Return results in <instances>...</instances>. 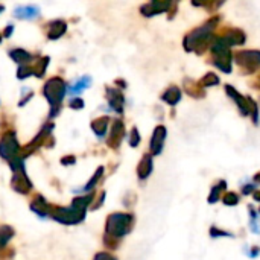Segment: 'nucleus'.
Wrapping results in <instances>:
<instances>
[{"mask_svg": "<svg viewBox=\"0 0 260 260\" xmlns=\"http://www.w3.org/2000/svg\"><path fill=\"white\" fill-rule=\"evenodd\" d=\"M134 224H136V218L133 213L128 212L111 213L105 222V238L120 242L126 235L133 232Z\"/></svg>", "mask_w": 260, "mask_h": 260, "instance_id": "nucleus-1", "label": "nucleus"}, {"mask_svg": "<svg viewBox=\"0 0 260 260\" xmlns=\"http://www.w3.org/2000/svg\"><path fill=\"white\" fill-rule=\"evenodd\" d=\"M85 215H87V212L76 210L72 206H69V207H53L50 218L55 222H59L64 225H76L85 219Z\"/></svg>", "mask_w": 260, "mask_h": 260, "instance_id": "nucleus-2", "label": "nucleus"}, {"mask_svg": "<svg viewBox=\"0 0 260 260\" xmlns=\"http://www.w3.org/2000/svg\"><path fill=\"white\" fill-rule=\"evenodd\" d=\"M66 93V88H64V84L58 79H52L46 87H44V94L47 98V101L50 102V107H52V111H50V116H56V113L59 111V107H61V101H62V96Z\"/></svg>", "mask_w": 260, "mask_h": 260, "instance_id": "nucleus-3", "label": "nucleus"}, {"mask_svg": "<svg viewBox=\"0 0 260 260\" xmlns=\"http://www.w3.org/2000/svg\"><path fill=\"white\" fill-rule=\"evenodd\" d=\"M20 149H21L20 143L12 131H8L6 134H3V137L0 139V157L3 160L11 161L12 158L18 157L21 154Z\"/></svg>", "mask_w": 260, "mask_h": 260, "instance_id": "nucleus-4", "label": "nucleus"}, {"mask_svg": "<svg viewBox=\"0 0 260 260\" xmlns=\"http://www.w3.org/2000/svg\"><path fill=\"white\" fill-rule=\"evenodd\" d=\"M11 187L21 193V195H27L30 190H32V183L30 180L27 178L26 175V171H24V166L20 168V169H15L12 171V178H11Z\"/></svg>", "mask_w": 260, "mask_h": 260, "instance_id": "nucleus-5", "label": "nucleus"}, {"mask_svg": "<svg viewBox=\"0 0 260 260\" xmlns=\"http://www.w3.org/2000/svg\"><path fill=\"white\" fill-rule=\"evenodd\" d=\"M166 136H168V131H166V126L163 125H158L154 133H152V137H151V142H149V154L152 157H157L163 152V148H165V142H166Z\"/></svg>", "mask_w": 260, "mask_h": 260, "instance_id": "nucleus-6", "label": "nucleus"}, {"mask_svg": "<svg viewBox=\"0 0 260 260\" xmlns=\"http://www.w3.org/2000/svg\"><path fill=\"white\" fill-rule=\"evenodd\" d=\"M241 67H244L245 70H256L257 67H260V52L256 50H245V52H241L238 53V59H236Z\"/></svg>", "mask_w": 260, "mask_h": 260, "instance_id": "nucleus-7", "label": "nucleus"}, {"mask_svg": "<svg viewBox=\"0 0 260 260\" xmlns=\"http://www.w3.org/2000/svg\"><path fill=\"white\" fill-rule=\"evenodd\" d=\"M123 137H125V125H123V122L122 120H114L113 126H111V131H110V136H108V140H107V145L111 149H117L122 145Z\"/></svg>", "mask_w": 260, "mask_h": 260, "instance_id": "nucleus-8", "label": "nucleus"}, {"mask_svg": "<svg viewBox=\"0 0 260 260\" xmlns=\"http://www.w3.org/2000/svg\"><path fill=\"white\" fill-rule=\"evenodd\" d=\"M30 210L40 218H50L53 206H50L41 195H35V198L30 203Z\"/></svg>", "mask_w": 260, "mask_h": 260, "instance_id": "nucleus-9", "label": "nucleus"}, {"mask_svg": "<svg viewBox=\"0 0 260 260\" xmlns=\"http://www.w3.org/2000/svg\"><path fill=\"white\" fill-rule=\"evenodd\" d=\"M154 171V160H152V155L151 154H145L137 166V177L140 181H145L151 177Z\"/></svg>", "mask_w": 260, "mask_h": 260, "instance_id": "nucleus-10", "label": "nucleus"}, {"mask_svg": "<svg viewBox=\"0 0 260 260\" xmlns=\"http://www.w3.org/2000/svg\"><path fill=\"white\" fill-rule=\"evenodd\" d=\"M108 101H110V107L116 113H119V114L123 113V102H125V99H123V96H122L120 91H117V90H108Z\"/></svg>", "mask_w": 260, "mask_h": 260, "instance_id": "nucleus-11", "label": "nucleus"}, {"mask_svg": "<svg viewBox=\"0 0 260 260\" xmlns=\"http://www.w3.org/2000/svg\"><path fill=\"white\" fill-rule=\"evenodd\" d=\"M225 189H227V181H225V180H219V181L212 187V190H210V195H209V198H207L209 204L218 203V201L222 198V193L225 192Z\"/></svg>", "mask_w": 260, "mask_h": 260, "instance_id": "nucleus-12", "label": "nucleus"}, {"mask_svg": "<svg viewBox=\"0 0 260 260\" xmlns=\"http://www.w3.org/2000/svg\"><path fill=\"white\" fill-rule=\"evenodd\" d=\"M108 125H110V119L108 117H99L96 120H93L91 123V129L93 133L99 137V139H104L107 131H108Z\"/></svg>", "mask_w": 260, "mask_h": 260, "instance_id": "nucleus-13", "label": "nucleus"}, {"mask_svg": "<svg viewBox=\"0 0 260 260\" xmlns=\"http://www.w3.org/2000/svg\"><path fill=\"white\" fill-rule=\"evenodd\" d=\"M161 99L166 102V104H169V105H177L180 101H181V91H180V88H177V87H169L163 94H161Z\"/></svg>", "mask_w": 260, "mask_h": 260, "instance_id": "nucleus-14", "label": "nucleus"}, {"mask_svg": "<svg viewBox=\"0 0 260 260\" xmlns=\"http://www.w3.org/2000/svg\"><path fill=\"white\" fill-rule=\"evenodd\" d=\"M104 172H105L104 166H99V168L96 169V172L93 174V177L88 180V183L84 186V189H82L81 192H82V193H90V192H93V190H94V187L98 186V183L101 181V178L104 177Z\"/></svg>", "mask_w": 260, "mask_h": 260, "instance_id": "nucleus-15", "label": "nucleus"}, {"mask_svg": "<svg viewBox=\"0 0 260 260\" xmlns=\"http://www.w3.org/2000/svg\"><path fill=\"white\" fill-rule=\"evenodd\" d=\"M12 238H14V229L9 225H0V251L6 248V245Z\"/></svg>", "mask_w": 260, "mask_h": 260, "instance_id": "nucleus-16", "label": "nucleus"}, {"mask_svg": "<svg viewBox=\"0 0 260 260\" xmlns=\"http://www.w3.org/2000/svg\"><path fill=\"white\" fill-rule=\"evenodd\" d=\"M221 201L224 203V206L227 207H235L241 203V197L236 192H225L221 198Z\"/></svg>", "mask_w": 260, "mask_h": 260, "instance_id": "nucleus-17", "label": "nucleus"}, {"mask_svg": "<svg viewBox=\"0 0 260 260\" xmlns=\"http://www.w3.org/2000/svg\"><path fill=\"white\" fill-rule=\"evenodd\" d=\"M210 236H212V238H235L233 233L225 232V230H221V229L216 227V225H213V227L210 229Z\"/></svg>", "mask_w": 260, "mask_h": 260, "instance_id": "nucleus-18", "label": "nucleus"}, {"mask_svg": "<svg viewBox=\"0 0 260 260\" xmlns=\"http://www.w3.org/2000/svg\"><path fill=\"white\" fill-rule=\"evenodd\" d=\"M140 133H139V129L137 128H133L131 129V133H129V139H128V142H129V146L131 148H137L139 145H140Z\"/></svg>", "mask_w": 260, "mask_h": 260, "instance_id": "nucleus-19", "label": "nucleus"}, {"mask_svg": "<svg viewBox=\"0 0 260 260\" xmlns=\"http://www.w3.org/2000/svg\"><path fill=\"white\" fill-rule=\"evenodd\" d=\"M218 84H219V79H218V76L213 75V73H207V75L201 79V85H204V87L218 85Z\"/></svg>", "mask_w": 260, "mask_h": 260, "instance_id": "nucleus-20", "label": "nucleus"}, {"mask_svg": "<svg viewBox=\"0 0 260 260\" xmlns=\"http://www.w3.org/2000/svg\"><path fill=\"white\" fill-rule=\"evenodd\" d=\"M256 190H257V189H256L254 184H244L242 189H241V193H242L244 197H248V195H253Z\"/></svg>", "mask_w": 260, "mask_h": 260, "instance_id": "nucleus-21", "label": "nucleus"}, {"mask_svg": "<svg viewBox=\"0 0 260 260\" xmlns=\"http://www.w3.org/2000/svg\"><path fill=\"white\" fill-rule=\"evenodd\" d=\"M104 201H105V192L102 190L101 193H99V197L93 201V204H91V210H96V209H99L102 204H104Z\"/></svg>", "mask_w": 260, "mask_h": 260, "instance_id": "nucleus-22", "label": "nucleus"}, {"mask_svg": "<svg viewBox=\"0 0 260 260\" xmlns=\"http://www.w3.org/2000/svg\"><path fill=\"white\" fill-rule=\"evenodd\" d=\"M93 260H117L113 254H110V253H107V251H101V253H98Z\"/></svg>", "mask_w": 260, "mask_h": 260, "instance_id": "nucleus-23", "label": "nucleus"}, {"mask_svg": "<svg viewBox=\"0 0 260 260\" xmlns=\"http://www.w3.org/2000/svg\"><path fill=\"white\" fill-rule=\"evenodd\" d=\"M76 163V157H73V155H67V157H62L61 158V165L62 166H73Z\"/></svg>", "mask_w": 260, "mask_h": 260, "instance_id": "nucleus-24", "label": "nucleus"}, {"mask_svg": "<svg viewBox=\"0 0 260 260\" xmlns=\"http://www.w3.org/2000/svg\"><path fill=\"white\" fill-rule=\"evenodd\" d=\"M70 107H72V108H75V110H81V108L84 107V102H82L81 99H72Z\"/></svg>", "mask_w": 260, "mask_h": 260, "instance_id": "nucleus-25", "label": "nucleus"}, {"mask_svg": "<svg viewBox=\"0 0 260 260\" xmlns=\"http://www.w3.org/2000/svg\"><path fill=\"white\" fill-rule=\"evenodd\" d=\"M259 254H260V247H253V248L250 250V253H248V256H250L251 259L257 257Z\"/></svg>", "mask_w": 260, "mask_h": 260, "instance_id": "nucleus-26", "label": "nucleus"}, {"mask_svg": "<svg viewBox=\"0 0 260 260\" xmlns=\"http://www.w3.org/2000/svg\"><path fill=\"white\" fill-rule=\"evenodd\" d=\"M253 198H254L256 203H260V190H256V192L253 193Z\"/></svg>", "mask_w": 260, "mask_h": 260, "instance_id": "nucleus-27", "label": "nucleus"}, {"mask_svg": "<svg viewBox=\"0 0 260 260\" xmlns=\"http://www.w3.org/2000/svg\"><path fill=\"white\" fill-rule=\"evenodd\" d=\"M254 183H257V184H260V172H257V174L254 175Z\"/></svg>", "mask_w": 260, "mask_h": 260, "instance_id": "nucleus-28", "label": "nucleus"}, {"mask_svg": "<svg viewBox=\"0 0 260 260\" xmlns=\"http://www.w3.org/2000/svg\"><path fill=\"white\" fill-rule=\"evenodd\" d=\"M257 212H259V215H260V209H259V210H257Z\"/></svg>", "mask_w": 260, "mask_h": 260, "instance_id": "nucleus-29", "label": "nucleus"}]
</instances>
